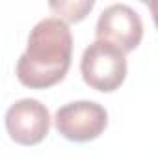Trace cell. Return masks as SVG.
I'll list each match as a JSON object with an SVG mask.
<instances>
[{
	"instance_id": "obj_1",
	"label": "cell",
	"mask_w": 158,
	"mask_h": 158,
	"mask_svg": "<svg viewBox=\"0 0 158 158\" xmlns=\"http://www.w3.org/2000/svg\"><path fill=\"white\" fill-rule=\"evenodd\" d=\"M73 60V35L69 26L48 17L39 21L30 35L23 56L17 61L19 82L30 89H47L61 82Z\"/></svg>"
},
{
	"instance_id": "obj_2",
	"label": "cell",
	"mask_w": 158,
	"mask_h": 158,
	"mask_svg": "<svg viewBox=\"0 0 158 158\" xmlns=\"http://www.w3.org/2000/svg\"><path fill=\"white\" fill-rule=\"evenodd\" d=\"M80 73L91 89L112 93L119 89L127 78L125 52L114 43L95 39L82 54Z\"/></svg>"
},
{
	"instance_id": "obj_3",
	"label": "cell",
	"mask_w": 158,
	"mask_h": 158,
	"mask_svg": "<svg viewBox=\"0 0 158 158\" xmlns=\"http://www.w3.org/2000/svg\"><path fill=\"white\" fill-rule=\"evenodd\" d=\"M54 125L58 134L69 141L86 143L97 139L108 127V112L93 101H76L56 112Z\"/></svg>"
},
{
	"instance_id": "obj_4",
	"label": "cell",
	"mask_w": 158,
	"mask_h": 158,
	"mask_svg": "<svg viewBox=\"0 0 158 158\" xmlns=\"http://www.w3.org/2000/svg\"><path fill=\"white\" fill-rule=\"evenodd\" d=\"M6 130L19 145H37L50 130V114L35 99H21L6 112Z\"/></svg>"
},
{
	"instance_id": "obj_5",
	"label": "cell",
	"mask_w": 158,
	"mask_h": 158,
	"mask_svg": "<svg viewBox=\"0 0 158 158\" xmlns=\"http://www.w3.org/2000/svg\"><path fill=\"white\" fill-rule=\"evenodd\" d=\"M95 34H97V39L114 43L127 54L141 43L143 23L130 6L114 4L101 13Z\"/></svg>"
},
{
	"instance_id": "obj_6",
	"label": "cell",
	"mask_w": 158,
	"mask_h": 158,
	"mask_svg": "<svg viewBox=\"0 0 158 158\" xmlns=\"http://www.w3.org/2000/svg\"><path fill=\"white\" fill-rule=\"evenodd\" d=\"M93 0H84V2H50L48 8L56 13V19L67 23H78L86 19V15L93 10Z\"/></svg>"
},
{
	"instance_id": "obj_7",
	"label": "cell",
	"mask_w": 158,
	"mask_h": 158,
	"mask_svg": "<svg viewBox=\"0 0 158 158\" xmlns=\"http://www.w3.org/2000/svg\"><path fill=\"white\" fill-rule=\"evenodd\" d=\"M149 10H151V13H152L154 24H156V28H158V0H151V2H149Z\"/></svg>"
}]
</instances>
